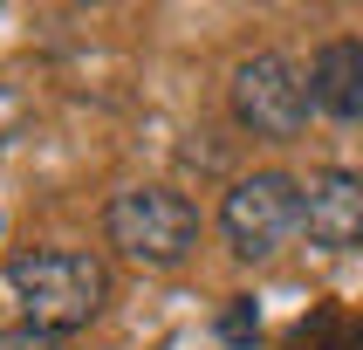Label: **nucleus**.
<instances>
[{"label":"nucleus","mask_w":363,"mask_h":350,"mask_svg":"<svg viewBox=\"0 0 363 350\" xmlns=\"http://www.w3.org/2000/svg\"><path fill=\"white\" fill-rule=\"evenodd\" d=\"M7 288H14L28 329L62 337V329H82L110 302V268L82 247H21L7 261Z\"/></svg>","instance_id":"1"},{"label":"nucleus","mask_w":363,"mask_h":350,"mask_svg":"<svg viewBox=\"0 0 363 350\" xmlns=\"http://www.w3.org/2000/svg\"><path fill=\"white\" fill-rule=\"evenodd\" d=\"M103 234H110V247H123L144 268H179L199 247V213L172 185H130L103 206Z\"/></svg>","instance_id":"2"},{"label":"nucleus","mask_w":363,"mask_h":350,"mask_svg":"<svg viewBox=\"0 0 363 350\" xmlns=\"http://www.w3.org/2000/svg\"><path fill=\"white\" fill-rule=\"evenodd\" d=\"M302 226V185L288 172H247L220 199V234L240 261H267L274 247Z\"/></svg>","instance_id":"3"},{"label":"nucleus","mask_w":363,"mask_h":350,"mask_svg":"<svg viewBox=\"0 0 363 350\" xmlns=\"http://www.w3.org/2000/svg\"><path fill=\"white\" fill-rule=\"evenodd\" d=\"M308 110H315L308 76L288 55H247L240 69H233V124H240V131L281 144V138H295L308 124Z\"/></svg>","instance_id":"4"},{"label":"nucleus","mask_w":363,"mask_h":350,"mask_svg":"<svg viewBox=\"0 0 363 350\" xmlns=\"http://www.w3.org/2000/svg\"><path fill=\"white\" fill-rule=\"evenodd\" d=\"M302 226H308V241L329 247V254H357L363 247V172L323 165L302 185Z\"/></svg>","instance_id":"5"},{"label":"nucleus","mask_w":363,"mask_h":350,"mask_svg":"<svg viewBox=\"0 0 363 350\" xmlns=\"http://www.w3.org/2000/svg\"><path fill=\"white\" fill-rule=\"evenodd\" d=\"M308 97L336 124H363V41H323L308 62Z\"/></svg>","instance_id":"6"},{"label":"nucleus","mask_w":363,"mask_h":350,"mask_svg":"<svg viewBox=\"0 0 363 350\" xmlns=\"http://www.w3.org/2000/svg\"><path fill=\"white\" fill-rule=\"evenodd\" d=\"M288 350H363V323L343 316V309H308L288 329Z\"/></svg>","instance_id":"7"},{"label":"nucleus","mask_w":363,"mask_h":350,"mask_svg":"<svg viewBox=\"0 0 363 350\" xmlns=\"http://www.w3.org/2000/svg\"><path fill=\"white\" fill-rule=\"evenodd\" d=\"M220 337H226V344H254V337H261L254 295H233V302H226V316H220Z\"/></svg>","instance_id":"8"},{"label":"nucleus","mask_w":363,"mask_h":350,"mask_svg":"<svg viewBox=\"0 0 363 350\" xmlns=\"http://www.w3.org/2000/svg\"><path fill=\"white\" fill-rule=\"evenodd\" d=\"M0 350H69V344L48 337V329H28V323H21V329H0Z\"/></svg>","instance_id":"9"}]
</instances>
